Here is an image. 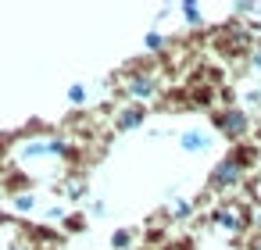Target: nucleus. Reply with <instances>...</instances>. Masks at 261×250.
<instances>
[{
  "label": "nucleus",
  "instance_id": "f257e3e1",
  "mask_svg": "<svg viewBox=\"0 0 261 250\" xmlns=\"http://www.w3.org/2000/svg\"><path fill=\"white\" fill-rule=\"evenodd\" d=\"M236 175H240V164H236V161H232V164L225 161V164H218V172H215V186H229Z\"/></svg>",
  "mask_w": 261,
  "mask_h": 250
},
{
  "label": "nucleus",
  "instance_id": "f03ea898",
  "mask_svg": "<svg viewBox=\"0 0 261 250\" xmlns=\"http://www.w3.org/2000/svg\"><path fill=\"white\" fill-rule=\"evenodd\" d=\"M222 129H225V132H232V136H236V132H243V115H236V111H232V115H225V118H222Z\"/></svg>",
  "mask_w": 261,
  "mask_h": 250
},
{
  "label": "nucleus",
  "instance_id": "7ed1b4c3",
  "mask_svg": "<svg viewBox=\"0 0 261 250\" xmlns=\"http://www.w3.org/2000/svg\"><path fill=\"white\" fill-rule=\"evenodd\" d=\"M182 147H186V150H197V147H207V136H200V132H186V136H182Z\"/></svg>",
  "mask_w": 261,
  "mask_h": 250
},
{
  "label": "nucleus",
  "instance_id": "20e7f679",
  "mask_svg": "<svg viewBox=\"0 0 261 250\" xmlns=\"http://www.w3.org/2000/svg\"><path fill=\"white\" fill-rule=\"evenodd\" d=\"M140 118H143L140 111H125V115H122V125H118V129H133V125H136Z\"/></svg>",
  "mask_w": 261,
  "mask_h": 250
},
{
  "label": "nucleus",
  "instance_id": "39448f33",
  "mask_svg": "<svg viewBox=\"0 0 261 250\" xmlns=\"http://www.w3.org/2000/svg\"><path fill=\"white\" fill-rule=\"evenodd\" d=\"M257 65H261V50H257Z\"/></svg>",
  "mask_w": 261,
  "mask_h": 250
}]
</instances>
